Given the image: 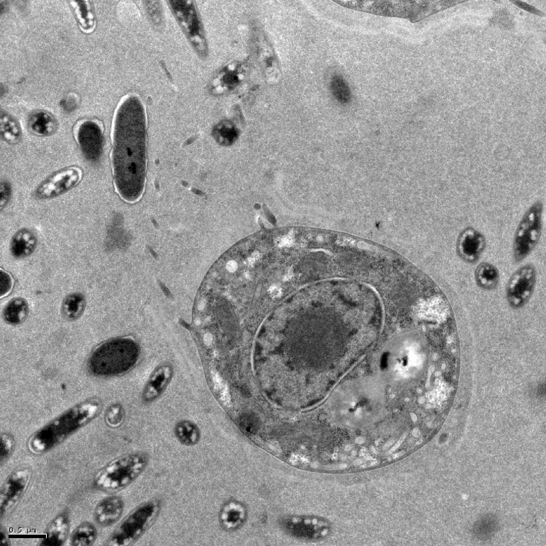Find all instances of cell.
<instances>
[{"label":"cell","instance_id":"obj_1","mask_svg":"<svg viewBox=\"0 0 546 546\" xmlns=\"http://www.w3.org/2000/svg\"><path fill=\"white\" fill-rule=\"evenodd\" d=\"M113 164L116 189L124 200L141 197L145 182L146 118L136 96L127 97L115 114Z\"/></svg>","mask_w":546,"mask_h":546},{"label":"cell","instance_id":"obj_2","mask_svg":"<svg viewBox=\"0 0 546 546\" xmlns=\"http://www.w3.org/2000/svg\"><path fill=\"white\" fill-rule=\"evenodd\" d=\"M103 407L102 402L96 399H88L74 406L30 436L28 440L30 451L35 455L52 451L95 419Z\"/></svg>","mask_w":546,"mask_h":546},{"label":"cell","instance_id":"obj_3","mask_svg":"<svg viewBox=\"0 0 546 546\" xmlns=\"http://www.w3.org/2000/svg\"><path fill=\"white\" fill-rule=\"evenodd\" d=\"M139 356L140 347L133 339L117 337L96 347L89 359L88 368L98 377L120 375L132 369Z\"/></svg>","mask_w":546,"mask_h":546},{"label":"cell","instance_id":"obj_4","mask_svg":"<svg viewBox=\"0 0 546 546\" xmlns=\"http://www.w3.org/2000/svg\"><path fill=\"white\" fill-rule=\"evenodd\" d=\"M148 463V455L141 452L118 457L96 474L94 485L106 491H121L137 479Z\"/></svg>","mask_w":546,"mask_h":546},{"label":"cell","instance_id":"obj_5","mask_svg":"<svg viewBox=\"0 0 546 546\" xmlns=\"http://www.w3.org/2000/svg\"><path fill=\"white\" fill-rule=\"evenodd\" d=\"M161 509L162 502L159 499L142 504L118 524L107 545L130 546L135 544L154 525Z\"/></svg>","mask_w":546,"mask_h":546},{"label":"cell","instance_id":"obj_6","mask_svg":"<svg viewBox=\"0 0 546 546\" xmlns=\"http://www.w3.org/2000/svg\"><path fill=\"white\" fill-rule=\"evenodd\" d=\"M351 9L377 16L409 18L416 23L438 12L436 1H334Z\"/></svg>","mask_w":546,"mask_h":546},{"label":"cell","instance_id":"obj_7","mask_svg":"<svg viewBox=\"0 0 546 546\" xmlns=\"http://www.w3.org/2000/svg\"><path fill=\"white\" fill-rule=\"evenodd\" d=\"M543 205L535 203L525 213L516 230L513 256L516 262L523 261L538 244L542 230Z\"/></svg>","mask_w":546,"mask_h":546},{"label":"cell","instance_id":"obj_8","mask_svg":"<svg viewBox=\"0 0 546 546\" xmlns=\"http://www.w3.org/2000/svg\"><path fill=\"white\" fill-rule=\"evenodd\" d=\"M171 11L198 54L206 55L207 41L200 16L191 1H169Z\"/></svg>","mask_w":546,"mask_h":546},{"label":"cell","instance_id":"obj_9","mask_svg":"<svg viewBox=\"0 0 546 546\" xmlns=\"http://www.w3.org/2000/svg\"><path fill=\"white\" fill-rule=\"evenodd\" d=\"M32 470L28 466L14 470L4 482L0 490V516H8L18 505L30 487Z\"/></svg>","mask_w":546,"mask_h":546},{"label":"cell","instance_id":"obj_10","mask_svg":"<svg viewBox=\"0 0 546 546\" xmlns=\"http://www.w3.org/2000/svg\"><path fill=\"white\" fill-rule=\"evenodd\" d=\"M536 280V269L532 264L522 266L511 275L506 288L511 307L519 309L528 304L533 294Z\"/></svg>","mask_w":546,"mask_h":546},{"label":"cell","instance_id":"obj_11","mask_svg":"<svg viewBox=\"0 0 546 546\" xmlns=\"http://www.w3.org/2000/svg\"><path fill=\"white\" fill-rule=\"evenodd\" d=\"M83 172L78 167L60 170L45 179L35 190L41 200L57 197L74 187L82 179Z\"/></svg>","mask_w":546,"mask_h":546},{"label":"cell","instance_id":"obj_12","mask_svg":"<svg viewBox=\"0 0 546 546\" xmlns=\"http://www.w3.org/2000/svg\"><path fill=\"white\" fill-rule=\"evenodd\" d=\"M77 142L84 157L91 162H96L103 156L104 134L101 125L93 120L82 122L76 132Z\"/></svg>","mask_w":546,"mask_h":546},{"label":"cell","instance_id":"obj_13","mask_svg":"<svg viewBox=\"0 0 546 546\" xmlns=\"http://www.w3.org/2000/svg\"><path fill=\"white\" fill-rule=\"evenodd\" d=\"M486 248L484 236L473 227H467L460 234L457 243V253L466 263H474L481 257Z\"/></svg>","mask_w":546,"mask_h":546},{"label":"cell","instance_id":"obj_14","mask_svg":"<svg viewBox=\"0 0 546 546\" xmlns=\"http://www.w3.org/2000/svg\"><path fill=\"white\" fill-rule=\"evenodd\" d=\"M124 510L123 499L119 496H110L97 504L93 512V518L97 525L109 527L120 520Z\"/></svg>","mask_w":546,"mask_h":546},{"label":"cell","instance_id":"obj_15","mask_svg":"<svg viewBox=\"0 0 546 546\" xmlns=\"http://www.w3.org/2000/svg\"><path fill=\"white\" fill-rule=\"evenodd\" d=\"M248 512L244 504L230 500L221 508L219 513V522L221 528L226 532H235L246 523Z\"/></svg>","mask_w":546,"mask_h":546},{"label":"cell","instance_id":"obj_16","mask_svg":"<svg viewBox=\"0 0 546 546\" xmlns=\"http://www.w3.org/2000/svg\"><path fill=\"white\" fill-rule=\"evenodd\" d=\"M70 518L68 511L59 514L50 523L45 530V538L40 545L42 546H62L67 541L70 530Z\"/></svg>","mask_w":546,"mask_h":546},{"label":"cell","instance_id":"obj_17","mask_svg":"<svg viewBox=\"0 0 546 546\" xmlns=\"http://www.w3.org/2000/svg\"><path fill=\"white\" fill-rule=\"evenodd\" d=\"M171 378V371L168 366L157 368L149 378L142 393L145 402L157 400L165 391Z\"/></svg>","mask_w":546,"mask_h":546},{"label":"cell","instance_id":"obj_18","mask_svg":"<svg viewBox=\"0 0 546 546\" xmlns=\"http://www.w3.org/2000/svg\"><path fill=\"white\" fill-rule=\"evenodd\" d=\"M38 239L28 229L18 231L13 237L11 251L16 258H24L32 255L37 246Z\"/></svg>","mask_w":546,"mask_h":546},{"label":"cell","instance_id":"obj_19","mask_svg":"<svg viewBox=\"0 0 546 546\" xmlns=\"http://www.w3.org/2000/svg\"><path fill=\"white\" fill-rule=\"evenodd\" d=\"M3 314L7 324L18 326L25 322L28 317V303L23 297H15L5 307Z\"/></svg>","mask_w":546,"mask_h":546},{"label":"cell","instance_id":"obj_20","mask_svg":"<svg viewBox=\"0 0 546 546\" xmlns=\"http://www.w3.org/2000/svg\"><path fill=\"white\" fill-rule=\"evenodd\" d=\"M474 278L477 285L482 289L491 290L498 287L500 272L489 263H482L476 268Z\"/></svg>","mask_w":546,"mask_h":546},{"label":"cell","instance_id":"obj_21","mask_svg":"<svg viewBox=\"0 0 546 546\" xmlns=\"http://www.w3.org/2000/svg\"><path fill=\"white\" fill-rule=\"evenodd\" d=\"M28 127L35 135L48 136L55 132L57 124L51 115L45 112H36L29 118Z\"/></svg>","mask_w":546,"mask_h":546},{"label":"cell","instance_id":"obj_22","mask_svg":"<svg viewBox=\"0 0 546 546\" xmlns=\"http://www.w3.org/2000/svg\"><path fill=\"white\" fill-rule=\"evenodd\" d=\"M174 434L183 445L193 446L200 442L202 436L200 428L190 421H179L175 426Z\"/></svg>","mask_w":546,"mask_h":546},{"label":"cell","instance_id":"obj_23","mask_svg":"<svg viewBox=\"0 0 546 546\" xmlns=\"http://www.w3.org/2000/svg\"><path fill=\"white\" fill-rule=\"evenodd\" d=\"M85 308L84 295L80 292H75L65 297L62 305V314L67 320L75 321L82 316Z\"/></svg>","mask_w":546,"mask_h":546},{"label":"cell","instance_id":"obj_24","mask_svg":"<svg viewBox=\"0 0 546 546\" xmlns=\"http://www.w3.org/2000/svg\"><path fill=\"white\" fill-rule=\"evenodd\" d=\"M97 530L89 522L81 523L73 531L71 535V545L72 546H90L97 538Z\"/></svg>","mask_w":546,"mask_h":546},{"label":"cell","instance_id":"obj_25","mask_svg":"<svg viewBox=\"0 0 546 546\" xmlns=\"http://www.w3.org/2000/svg\"><path fill=\"white\" fill-rule=\"evenodd\" d=\"M238 135V130L229 121L222 122L214 130L215 140L224 146L233 144Z\"/></svg>","mask_w":546,"mask_h":546},{"label":"cell","instance_id":"obj_26","mask_svg":"<svg viewBox=\"0 0 546 546\" xmlns=\"http://www.w3.org/2000/svg\"><path fill=\"white\" fill-rule=\"evenodd\" d=\"M331 91L336 101L341 104L349 103L351 91L348 84L339 76H335L331 81Z\"/></svg>","mask_w":546,"mask_h":546},{"label":"cell","instance_id":"obj_27","mask_svg":"<svg viewBox=\"0 0 546 546\" xmlns=\"http://www.w3.org/2000/svg\"><path fill=\"white\" fill-rule=\"evenodd\" d=\"M105 421L111 428H120L125 421V410L120 404L111 405L106 411Z\"/></svg>","mask_w":546,"mask_h":546},{"label":"cell","instance_id":"obj_28","mask_svg":"<svg viewBox=\"0 0 546 546\" xmlns=\"http://www.w3.org/2000/svg\"><path fill=\"white\" fill-rule=\"evenodd\" d=\"M16 449V439L9 433L0 435V462L5 464L12 456Z\"/></svg>","mask_w":546,"mask_h":546},{"label":"cell","instance_id":"obj_29","mask_svg":"<svg viewBox=\"0 0 546 546\" xmlns=\"http://www.w3.org/2000/svg\"><path fill=\"white\" fill-rule=\"evenodd\" d=\"M2 135L7 142L14 143L21 137V129L14 120L4 118V123H2Z\"/></svg>","mask_w":546,"mask_h":546},{"label":"cell","instance_id":"obj_30","mask_svg":"<svg viewBox=\"0 0 546 546\" xmlns=\"http://www.w3.org/2000/svg\"><path fill=\"white\" fill-rule=\"evenodd\" d=\"M0 275H1V280H0V292L1 293H0V295H1V299H3V297H7L12 292L14 286V280L9 273L3 269H1Z\"/></svg>","mask_w":546,"mask_h":546},{"label":"cell","instance_id":"obj_31","mask_svg":"<svg viewBox=\"0 0 546 546\" xmlns=\"http://www.w3.org/2000/svg\"><path fill=\"white\" fill-rule=\"evenodd\" d=\"M11 186L8 181L1 182V209H3L9 202L11 197Z\"/></svg>","mask_w":546,"mask_h":546},{"label":"cell","instance_id":"obj_32","mask_svg":"<svg viewBox=\"0 0 546 546\" xmlns=\"http://www.w3.org/2000/svg\"><path fill=\"white\" fill-rule=\"evenodd\" d=\"M512 3H513L515 5H516L519 8H521L525 10V11H527L533 13V14L539 15V16L544 15V13H542L541 11H540L535 9V8L532 7L531 6L528 5L526 4H524L523 2L514 1V2H512Z\"/></svg>","mask_w":546,"mask_h":546},{"label":"cell","instance_id":"obj_33","mask_svg":"<svg viewBox=\"0 0 546 546\" xmlns=\"http://www.w3.org/2000/svg\"><path fill=\"white\" fill-rule=\"evenodd\" d=\"M76 99L72 96L67 98L66 101H63L62 106L66 110L72 111L74 108L76 106Z\"/></svg>","mask_w":546,"mask_h":546},{"label":"cell","instance_id":"obj_34","mask_svg":"<svg viewBox=\"0 0 546 546\" xmlns=\"http://www.w3.org/2000/svg\"><path fill=\"white\" fill-rule=\"evenodd\" d=\"M0 542H1L2 546H8L9 545V541L8 536L4 530H3V528H1V532H0Z\"/></svg>","mask_w":546,"mask_h":546}]
</instances>
